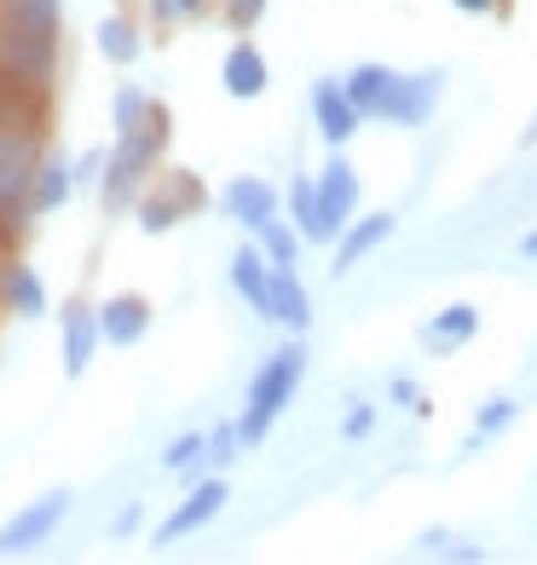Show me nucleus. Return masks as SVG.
<instances>
[{
    "label": "nucleus",
    "mask_w": 537,
    "mask_h": 565,
    "mask_svg": "<svg viewBox=\"0 0 537 565\" xmlns=\"http://www.w3.org/2000/svg\"><path fill=\"white\" fill-rule=\"evenodd\" d=\"M168 139H173V116H168L162 98L150 105L145 127H134V134H116L110 157H105V173H98V202H105V214L134 209L139 191L157 179V168H162V157H168Z\"/></svg>",
    "instance_id": "nucleus-1"
},
{
    "label": "nucleus",
    "mask_w": 537,
    "mask_h": 565,
    "mask_svg": "<svg viewBox=\"0 0 537 565\" xmlns=\"http://www.w3.org/2000/svg\"><path fill=\"white\" fill-rule=\"evenodd\" d=\"M306 335H289L284 347H272L261 358V370L249 375V393H243V416H238V433H243V445L249 450H261L272 439V427L277 416L295 404V393L306 387Z\"/></svg>",
    "instance_id": "nucleus-2"
},
{
    "label": "nucleus",
    "mask_w": 537,
    "mask_h": 565,
    "mask_svg": "<svg viewBox=\"0 0 537 565\" xmlns=\"http://www.w3.org/2000/svg\"><path fill=\"white\" fill-rule=\"evenodd\" d=\"M202 202H209V191H202L186 168H157V179H150V185L139 191L134 214H139V231H145V237H168V231H173L179 220H191Z\"/></svg>",
    "instance_id": "nucleus-3"
},
{
    "label": "nucleus",
    "mask_w": 537,
    "mask_h": 565,
    "mask_svg": "<svg viewBox=\"0 0 537 565\" xmlns=\"http://www.w3.org/2000/svg\"><path fill=\"white\" fill-rule=\"evenodd\" d=\"M70 508H75V497L64 491H41V497H30L7 525H0V559H23V554H35V548H46L53 536L64 531V520H70Z\"/></svg>",
    "instance_id": "nucleus-4"
},
{
    "label": "nucleus",
    "mask_w": 537,
    "mask_h": 565,
    "mask_svg": "<svg viewBox=\"0 0 537 565\" xmlns=\"http://www.w3.org/2000/svg\"><path fill=\"white\" fill-rule=\"evenodd\" d=\"M225 497H232V491H225L220 473L191 479V491L173 502V513L157 525V536H150V543H157V548H173V543H186V536H202V531H209L220 513H225Z\"/></svg>",
    "instance_id": "nucleus-5"
},
{
    "label": "nucleus",
    "mask_w": 537,
    "mask_h": 565,
    "mask_svg": "<svg viewBox=\"0 0 537 565\" xmlns=\"http://www.w3.org/2000/svg\"><path fill=\"white\" fill-rule=\"evenodd\" d=\"M313 179H318V237H313V243L329 248V243H336L341 231L358 220V173H352V162L336 150V157H329Z\"/></svg>",
    "instance_id": "nucleus-6"
},
{
    "label": "nucleus",
    "mask_w": 537,
    "mask_h": 565,
    "mask_svg": "<svg viewBox=\"0 0 537 565\" xmlns=\"http://www.w3.org/2000/svg\"><path fill=\"white\" fill-rule=\"evenodd\" d=\"M306 105H313V127L329 150H347L358 139V127H365V116H358V105L341 87V75H318L313 93H306Z\"/></svg>",
    "instance_id": "nucleus-7"
},
{
    "label": "nucleus",
    "mask_w": 537,
    "mask_h": 565,
    "mask_svg": "<svg viewBox=\"0 0 537 565\" xmlns=\"http://www.w3.org/2000/svg\"><path fill=\"white\" fill-rule=\"evenodd\" d=\"M220 214L254 237L266 220L284 214V191H277L272 179H261V173H238V179H225V191H220Z\"/></svg>",
    "instance_id": "nucleus-8"
},
{
    "label": "nucleus",
    "mask_w": 537,
    "mask_h": 565,
    "mask_svg": "<svg viewBox=\"0 0 537 565\" xmlns=\"http://www.w3.org/2000/svg\"><path fill=\"white\" fill-rule=\"evenodd\" d=\"M98 347H105V329H98V306H87V300H64V312H59V358H64V375H70V381H82V375L93 370Z\"/></svg>",
    "instance_id": "nucleus-9"
},
{
    "label": "nucleus",
    "mask_w": 537,
    "mask_h": 565,
    "mask_svg": "<svg viewBox=\"0 0 537 565\" xmlns=\"http://www.w3.org/2000/svg\"><path fill=\"white\" fill-rule=\"evenodd\" d=\"M440 98H445V70L399 75L393 93H388V110H381V121H388V127H428L433 110H440Z\"/></svg>",
    "instance_id": "nucleus-10"
},
{
    "label": "nucleus",
    "mask_w": 537,
    "mask_h": 565,
    "mask_svg": "<svg viewBox=\"0 0 537 565\" xmlns=\"http://www.w3.org/2000/svg\"><path fill=\"white\" fill-rule=\"evenodd\" d=\"M393 231H399V214H388V209H376V214H358V220L341 231V237L329 243V277L341 282V277H347L358 260H370V254H376L381 243H388Z\"/></svg>",
    "instance_id": "nucleus-11"
},
{
    "label": "nucleus",
    "mask_w": 537,
    "mask_h": 565,
    "mask_svg": "<svg viewBox=\"0 0 537 565\" xmlns=\"http://www.w3.org/2000/svg\"><path fill=\"white\" fill-rule=\"evenodd\" d=\"M157 323V306L139 289H122L110 300H98V329H105V347H139Z\"/></svg>",
    "instance_id": "nucleus-12"
},
{
    "label": "nucleus",
    "mask_w": 537,
    "mask_h": 565,
    "mask_svg": "<svg viewBox=\"0 0 537 565\" xmlns=\"http://www.w3.org/2000/svg\"><path fill=\"white\" fill-rule=\"evenodd\" d=\"M220 87H225V98H238V105H249V98H261V93L272 87V64H266V53H261V46H254L249 35L225 46V58H220Z\"/></svg>",
    "instance_id": "nucleus-13"
},
{
    "label": "nucleus",
    "mask_w": 537,
    "mask_h": 565,
    "mask_svg": "<svg viewBox=\"0 0 537 565\" xmlns=\"http://www.w3.org/2000/svg\"><path fill=\"white\" fill-rule=\"evenodd\" d=\"M272 271H277V266L261 254V243H254V237L232 254V289H238V300L249 306L254 318L272 312Z\"/></svg>",
    "instance_id": "nucleus-14"
},
{
    "label": "nucleus",
    "mask_w": 537,
    "mask_h": 565,
    "mask_svg": "<svg viewBox=\"0 0 537 565\" xmlns=\"http://www.w3.org/2000/svg\"><path fill=\"white\" fill-rule=\"evenodd\" d=\"M474 335H480V306H468V300H456V306H445V312H433V318L422 323V347H428L433 358L463 352Z\"/></svg>",
    "instance_id": "nucleus-15"
},
{
    "label": "nucleus",
    "mask_w": 537,
    "mask_h": 565,
    "mask_svg": "<svg viewBox=\"0 0 537 565\" xmlns=\"http://www.w3.org/2000/svg\"><path fill=\"white\" fill-rule=\"evenodd\" d=\"M0 306H7L12 318H23V323H35V318L53 312V300H46V282H41V271H35V266H23V260H7V282H0Z\"/></svg>",
    "instance_id": "nucleus-16"
},
{
    "label": "nucleus",
    "mask_w": 537,
    "mask_h": 565,
    "mask_svg": "<svg viewBox=\"0 0 537 565\" xmlns=\"http://www.w3.org/2000/svg\"><path fill=\"white\" fill-rule=\"evenodd\" d=\"M266 323H284L289 335H306V329H313V295H306V282L295 277V266L272 271V312H266Z\"/></svg>",
    "instance_id": "nucleus-17"
},
{
    "label": "nucleus",
    "mask_w": 537,
    "mask_h": 565,
    "mask_svg": "<svg viewBox=\"0 0 537 565\" xmlns=\"http://www.w3.org/2000/svg\"><path fill=\"white\" fill-rule=\"evenodd\" d=\"M393 82H399V70H388V64H352L341 75V87H347V98L358 105V116H365V121H381Z\"/></svg>",
    "instance_id": "nucleus-18"
},
{
    "label": "nucleus",
    "mask_w": 537,
    "mask_h": 565,
    "mask_svg": "<svg viewBox=\"0 0 537 565\" xmlns=\"http://www.w3.org/2000/svg\"><path fill=\"white\" fill-rule=\"evenodd\" d=\"M70 196H75V162H64V157H41L35 185H30V220L59 214Z\"/></svg>",
    "instance_id": "nucleus-19"
},
{
    "label": "nucleus",
    "mask_w": 537,
    "mask_h": 565,
    "mask_svg": "<svg viewBox=\"0 0 537 565\" xmlns=\"http://www.w3.org/2000/svg\"><path fill=\"white\" fill-rule=\"evenodd\" d=\"M93 46H98V58H110L116 70H127V64H139V53H145V35H139V23L127 18V12H110V18H98Z\"/></svg>",
    "instance_id": "nucleus-20"
},
{
    "label": "nucleus",
    "mask_w": 537,
    "mask_h": 565,
    "mask_svg": "<svg viewBox=\"0 0 537 565\" xmlns=\"http://www.w3.org/2000/svg\"><path fill=\"white\" fill-rule=\"evenodd\" d=\"M411 554H422V559H456V565H480V559H485V548H480V543H468V536H456V531H445V525L417 531Z\"/></svg>",
    "instance_id": "nucleus-21"
},
{
    "label": "nucleus",
    "mask_w": 537,
    "mask_h": 565,
    "mask_svg": "<svg viewBox=\"0 0 537 565\" xmlns=\"http://www.w3.org/2000/svg\"><path fill=\"white\" fill-rule=\"evenodd\" d=\"M162 473H179V479H202L209 473V433H179V439L162 445Z\"/></svg>",
    "instance_id": "nucleus-22"
},
{
    "label": "nucleus",
    "mask_w": 537,
    "mask_h": 565,
    "mask_svg": "<svg viewBox=\"0 0 537 565\" xmlns=\"http://www.w3.org/2000/svg\"><path fill=\"white\" fill-rule=\"evenodd\" d=\"M515 422H520V404H515V398H485V404L474 409V433H468L463 456H480L485 439H503V433L515 427Z\"/></svg>",
    "instance_id": "nucleus-23"
},
{
    "label": "nucleus",
    "mask_w": 537,
    "mask_h": 565,
    "mask_svg": "<svg viewBox=\"0 0 537 565\" xmlns=\"http://www.w3.org/2000/svg\"><path fill=\"white\" fill-rule=\"evenodd\" d=\"M254 243H261V254H266L272 266H295L306 237H301V225H295L289 214H277V220H266L261 231H254Z\"/></svg>",
    "instance_id": "nucleus-24"
},
{
    "label": "nucleus",
    "mask_w": 537,
    "mask_h": 565,
    "mask_svg": "<svg viewBox=\"0 0 537 565\" xmlns=\"http://www.w3.org/2000/svg\"><path fill=\"white\" fill-rule=\"evenodd\" d=\"M284 209H289V220L301 225V237L313 243V237H318V179L295 173L289 185H284Z\"/></svg>",
    "instance_id": "nucleus-25"
},
{
    "label": "nucleus",
    "mask_w": 537,
    "mask_h": 565,
    "mask_svg": "<svg viewBox=\"0 0 537 565\" xmlns=\"http://www.w3.org/2000/svg\"><path fill=\"white\" fill-rule=\"evenodd\" d=\"M150 105H157V98H150L145 87L122 82V87H116V98H110V127H116V134H134V127H145Z\"/></svg>",
    "instance_id": "nucleus-26"
},
{
    "label": "nucleus",
    "mask_w": 537,
    "mask_h": 565,
    "mask_svg": "<svg viewBox=\"0 0 537 565\" xmlns=\"http://www.w3.org/2000/svg\"><path fill=\"white\" fill-rule=\"evenodd\" d=\"M220 0H145V18L157 23V30H179V23H197L209 18Z\"/></svg>",
    "instance_id": "nucleus-27"
},
{
    "label": "nucleus",
    "mask_w": 537,
    "mask_h": 565,
    "mask_svg": "<svg viewBox=\"0 0 537 565\" xmlns=\"http://www.w3.org/2000/svg\"><path fill=\"white\" fill-rule=\"evenodd\" d=\"M249 445H243V433H238V422H220L214 433H209V473H225L232 461L243 456Z\"/></svg>",
    "instance_id": "nucleus-28"
},
{
    "label": "nucleus",
    "mask_w": 537,
    "mask_h": 565,
    "mask_svg": "<svg viewBox=\"0 0 537 565\" xmlns=\"http://www.w3.org/2000/svg\"><path fill=\"white\" fill-rule=\"evenodd\" d=\"M266 7H272V0H220V23H225V30H232V35H249L254 30V23H261L266 18Z\"/></svg>",
    "instance_id": "nucleus-29"
},
{
    "label": "nucleus",
    "mask_w": 537,
    "mask_h": 565,
    "mask_svg": "<svg viewBox=\"0 0 537 565\" xmlns=\"http://www.w3.org/2000/svg\"><path fill=\"white\" fill-rule=\"evenodd\" d=\"M370 433H376V404H370V398H352V404L341 409V439L358 445V439H370Z\"/></svg>",
    "instance_id": "nucleus-30"
},
{
    "label": "nucleus",
    "mask_w": 537,
    "mask_h": 565,
    "mask_svg": "<svg viewBox=\"0 0 537 565\" xmlns=\"http://www.w3.org/2000/svg\"><path fill=\"white\" fill-rule=\"evenodd\" d=\"M105 157H110V150H82V157H75V191H98Z\"/></svg>",
    "instance_id": "nucleus-31"
},
{
    "label": "nucleus",
    "mask_w": 537,
    "mask_h": 565,
    "mask_svg": "<svg viewBox=\"0 0 537 565\" xmlns=\"http://www.w3.org/2000/svg\"><path fill=\"white\" fill-rule=\"evenodd\" d=\"M388 398L399 404V409H417V416H428V398H422V387L411 375H393V387H388Z\"/></svg>",
    "instance_id": "nucleus-32"
},
{
    "label": "nucleus",
    "mask_w": 537,
    "mask_h": 565,
    "mask_svg": "<svg viewBox=\"0 0 537 565\" xmlns=\"http://www.w3.org/2000/svg\"><path fill=\"white\" fill-rule=\"evenodd\" d=\"M451 7H456V12H468V18H497L508 0H451Z\"/></svg>",
    "instance_id": "nucleus-33"
},
{
    "label": "nucleus",
    "mask_w": 537,
    "mask_h": 565,
    "mask_svg": "<svg viewBox=\"0 0 537 565\" xmlns=\"http://www.w3.org/2000/svg\"><path fill=\"white\" fill-rule=\"evenodd\" d=\"M18 237H23V225H18V220H7V214H0V260H12V248H18Z\"/></svg>",
    "instance_id": "nucleus-34"
},
{
    "label": "nucleus",
    "mask_w": 537,
    "mask_h": 565,
    "mask_svg": "<svg viewBox=\"0 0 537 565\" xmlns=\"http://www.w3.org/2000/svg\"><path fill=\"white\" fill-rule=\"evenodd\" d=\"M134 531H139V502L116 513V536H134Z\"/></svg>",
    "instance_id": "nucleus-35"
},
{
    "label": "nucleus",
    "mask_w": 537,
    "mask_h": 565,
    "mask_svg": "<svg viewBox=\"0 0 537 565\" xmlns=\"http://www.w3.org/2000/svg\"><path fill=\"white\" fill-rule=\"evenodd\" d=\"M520 260H537V225H531L526 237H520Z\"/></svg>",
    "instance_id": "nucleus-36"
},
{
    "label": "nucleus",
    "mask_w": 537,
    "mask_h": 565,
    "mask_svg": "<svg viewBox=\"0 0 537 565\" xmlns=\"http://www.w3.org/2000/svg\"><path fill=\"white\" fill-rule=\"evenodd\" d=\"M520 145H537V116H531V127H526V134H520Z\"/></svg>",
    "instance_id": "nucleus-37"
}]
</instances>
